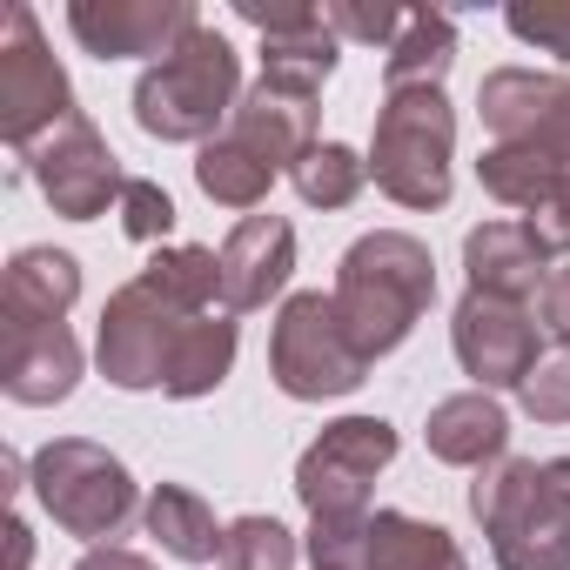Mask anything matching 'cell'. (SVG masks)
Instances as JSON below:
<instances>
[{
    "instance_id": "obj_38",
    "label": "cell",
    "mask_w": 570,
    "mask_h": 570,
    "mask_svg": "<svg viewBox=\"0 0 570 570\" xmlns=\"http://www.w3.org/2000/svg\"><path fill=\"white\" fill-rule=\"evenodd\" d=\"M75 570H155V563L141 550H128V543H95V550H81Z\"/></svg>"
},
{
    "instance_id": "obj_23",
    "label": "cell",
    "mask_w": 570,
    "mask_h": 570,
    "mask_svg": "<svg viewBox=\"0 0 570 570\" xmlns=\"http://www.w3.org/2000/svg\"><path fill=\"white\" fill-rule=\"evenodd\" d=\"M235 316L228 309H208V316H195L188 323V336H181V350H175V370H168V390L161 396H175V403H195V396H215L222 383H228V370H235Z\"/></svg>"
},
{
    "instance_id": "obj_6",
    "label": "cell",
    "mask_w": 570,
    "mask_h": 570,
    "mask_svg": "<svg viewBox=\"0 0 570 570\" xmlns=\"http://www.w3.org/2000/svg\"><path fill=\"white\" fill-rule=\"evenodd\" d=\"M268 383L289 403H330L370 383V356L350 343L336 296L323 289H296L282 296L275 330H268Z\"/></svg>"
},
{
    "instance_id": "obj_10",
    "label": "cell",
    "mask_w": 570,
    "mask_h": 570,
    "mask_svg": "<svg viewBox=\"0 0 570 570\" xmlns=\"http://www.w3.org/2000/svg\"><path fill=\"white\" fill-rule=\"evenodd\" d=\"M21 168L61 222H95V215H108V202L121 208V188H128L121 155L108 148V135L88 115H68L55 135H41L21 155Z\"/></svg>"
},
{
    "instance_id": "obj_8",
    "label": "cell",
    "mask_w": 570,
    "mask_h": 570,
    "mask_svg": "<svg viewBox=\"0 0 570 570\" xmlns=\"http://www.w3.org/2000/svg\"><path fill=\"white\" fill-rule=\"evenodd\" d=\"M188 309L161 303L148 282H121L101 309V336H95V363L115 390L141 396V390H168V370H175V350L188 336Z\"/></svg>"
},
{
    "instance_id": "obj_15",
    "label": "cell",
    "mask_w": 570,
    "mask_h": 570,
    "mask_svg": "<svg viewBox=\"0 0 570 570\" xmlns=\"http://www.w3.org/2000/svg\"><path fill=\"white\" fill-rule=\"evenodd\" d=\"M463 275L476 296H497V303H537L543 282H550V248L537 242L530 222H483L463 235Z\"/></svg>"
},
{
    "instance_id": "obj_39",
    "label": "cell",
    "mask_w": 570,
    "mask_h": 570,
    "mask_svg": "<svg viewBox=\"0 0 570 570\" xmlns=\"http://www.w3.org/2000/svg\"><path fill=\"white\" fill-rule=\"evenodd\" d=\"M35 563V530H28V517L14 510L8 517V563H0V570H28Z\"/></svg>"
},
{
    "instance_id": "obj_11",
    "label": "cell",
    "mask_w": 570,
    "mask_h": 570,
    "mask_svg": "<svg viewBox=\"0 0 570 570\" xmlns=\"http://www.w3.org/2000/svg\"><path fill=\"white\" fill-rule=\"evenodd\" d=\"M450 350H456L463 376L497 396V390H523V383L537 376V363H543V330H537V309L463 289V303H456V316H450Z\"/></svg>"
},
{
    "instance_id": "obj_26",
    "label": "cell",
    "mask_w": 570,
    "mask_h": 570,
    "mask_svg": "<svg viewBox=\"0 0 570 570\" xmlns=\"http://www.w3.org/2000/svg\"><path fill=\"white\" fill-rule=\"evenodd\" d=\"M195 188H202L208 202H222V208L255 215V208L268 202V188H275V168H268L255 148H242L235 135H215V141L195 155Z\"/></svg>"
},
{
    "instance_id": "obj_31",
    "label": "cell",
    "mask_w": 570,
    "mask_h": 570,
    "mask_svg": "<svg viewBox=\"0 0 570 570\" xmlns=\"http://www.w3.org/2000/svg\"><path fill=\"white\" fill-rule=\"evenodd\" d=\"M503 28L523 48H543V55L570 61V0H517V8H503Z\"/></svg>"
},
{
    "instance_id": "obj_27",
    "label": "cell",
    "mask_w": 570,
    "mask_h": 570,
    "mask_svg": "<svg viewBox=\"0 0 570 570\" xmlns=\"http://www.w3.org/2000/svg\"><path fill=\"white\" fill-rule=\"evenodd\" d=\"M563 175H570V168H557L550 155H537V148H523V141H490L483 161H476L483 195H497L503 208H523V215H537Z\"/></svg>"
},
{
    "instance_id": "obj_35",
    "label": "cell",
    "mask_w": 570,
    "mask_h": 570,
    "mask_svg": "<svg viewBox=\"0 0 570 570\" xmlns=\"http://www.w3.org/2000/svg\"><path fill=\"white\" fill-rule=\"evenodd\" d=\"M537 330L570 356V262L550 268V282H543V296H537Z\"/></svg>"
},
{
    "instance_id": "obj_21",
    "label": "cell",
    "mask_w": 570,
    "mask_h": 570,
    "mask_svg": "<svg viewBox=\"0 0 570 570\" xmlns=\"http://www.w3.org/2000/svg\"><path fill=\"white\" fill-rule=\"evenodd\" d=\"M370 570H470V557L443 523H423L410 510H376L370 517Z\"/></svg>"
},
{
    "instance_id": "obj_24",
    "label": "cell",
    "mask_w": 570,
    "mask_h": 570,
    "mask_svg": "<svg viewBox=\"0 0 570 570\" xmlns=\"http://www.w3.org/2000/svg\"><path fill=\"white\" fill-rule=\"evenodd\" d=\"M141 282H148L161 303H175V309H188V316H208V309L222 303V248L168 242V248H155V255H148Z\"/></svg>"
},
{
    "instance_id": "obj_2",
    "label": "cell",
    "mask_w": 570,
    "mask_h": 570,
    "mask_svg": "<svg viewBox=\"0 0 570 570\" xmlns=\"http://www.w3.org/2000/svg\"><path fill=\"white\" fill-rule=\"evenodd\" d=\"M235 108H242V55L208 21L188 28L135 81V128L148 141H195V148H208L215 135H228Z\"/></svg>"
},
{
    "instance_id": "obj_13",
    "label": "cell",
    "mask_w": 570,
    "mask_h": 570,
    "mask_svg": "<svg viewBox=\"0 0 570 570\" xmlns=\"http://www.w3.org/2000/svg\"><path fill=\"white\" fill-rule=\"evenodd\" d=\"M81 383V343L68 323H21L0 316V390L28 410L68 403Z\"/></svg>"
},
{
    "instance_id": "obj_29",
    "label": "cell",
    "mask_w": 570,
    "mask_h": 570,
    "mask_svg": "<svg viewBox=\"0 0 570 570\" xmlns=\"http://www.w3.org/2000/svg\"><path fill=\"white\" fill-rule=\"evenodd\" d=\"M296 530L282 517H235L222 530V570H296Z\"/></svg>"
},
{
    "instance_id": "obj_30",
    "label": "cell",
    "mask_w": 570,
    "mask_h": 570,
    "mask_svg": "<svg viewBox=\"0 0 570 570\" xmlns=\"http://www.w3.org/2000/svg\"><path fill=\"white\" fill-rule=\"evenodd\" d=\"M303 550H309L316 570H370V510H356V517H309Z\"/></svg>"
},
{
    "instance_id": "obj_25",
    "label": "cell",
    "mask_w": 570,
    "mask_h": 570,
    "mask_svg": "<svg viewBox=\"0 0 570 570\" xmlns=\"http://www.w3.org/2000/svg\"><path fill=\"white\" fill-rule=\"evenodd\" d=\"M336 61H343V41H336V28L323 14L309 28H296V35H268L262 41V81L289 88V95H323Z\"/></svg>"
},
{
    "instance_id": "obj_3",
    "label": "cell",
    "mask_w": 570,
    "mask_h": 570,
    "mask_svg": "<svg viewBox=\"0 0 570 570\" xmlns=\"http://www.w3.org/2000/svg\"><path fill=\"white\" fill-rule=\"evenodd\" d=\"M470 517L483 523L497 570H570V490L550 463L497 456L470 483Z\"/></svg>"
},
{
    "instance_id": "obj_12",
    "label": "cell",
    "mask_w": 570,
    "mask_h": 570,
    "mask_svg": "<svg viewBox=\"0 0 570 570\" xmlns=\"http://www.w3.org/2000/svg\"><path fill=\"white\" fill-rule=\"evenodd\" d=\"M188 28H202L188 0H75L68 8V35L95 61H135V55L161 61Z\"/></svg>"
},
{
    "instance_id": "obj_34",
    "label": "cell",
    "mask_w": 570,
    "mask_h": 570,
    "mask_svg": "<svg viewBox=\"0 0 570 570\" xmlns=\"http://www.w3.org/2000/svg\"><path fill=\"white\" fill-rule=\"evenodd\" d=\"M517 396H523V410H530L537 423H570V356L537 363V376H530Z\"/></svg>"
},
{
    "instance_id": "obj_7",
    "label": "cell",
    "mask_w": 570,
    "mask_h": 570,
    "mask_svg": "<svg viewBox=\"0 0 570 570\" xmlns=\"http://www.w3.org/2000/svg\"><path fill=\"white\" fill-rule=\"evenodd\" d=\"M68 115H81V108H75V81H68L61 55L48 48L35 8H8V21H0V141L28 155Z\"/></svg>"
},
{
    "instance_id": "obj_28",
    "label": "cell",
    "mask_w": 570,
    "mask_h": 570,
    "mask_svg": "<svg viewBox=\"0 0 570 570\" xmlns=\"http://www.w3.org/2000/svg\"><path fill=\"white\" fill-rule=\"evenodd\" d=\"M289 181H296V195H303L309 208H350V202L363 195V181H370V155H356L350 141H316V148L289 168Z\"/></svg>"
},
{
    "instance_id": "obj_32",
    "label": "cell",
    "mask_w": 570,
    "mask_h": 570,
    "mask_svg": "<svg viewBox=\"0 0 570 570\" xmlns=\"http://www.w3.org/2000/svg\"><path fill=\"white\" fill-rule=\"evenodd\" d=\"M168 228H175V202H168V188L148 181V175H128V188H121V235H128V242H155V248H168Z\"/></svg>"
},
{
    "instance_id": "obj_37",
    "label": "cell",
    "mask_w": 570,
    "mask_h": 570,
    "mask_svg": "<svg viewBox=\"0 0 570 570\" xmlns=\"http://www.w3.org/2000/svg\"><path fill=\"white\" fill-rule=\"evenodd\" d=\"M523 148H537V155H550L557 168H570V95H563V108H557V115H550Z\"/></svg>"
},
{
    "instance_id": "obj_9",
    "label": "cell",
    "mask_w": 570,
    "mask_h": 570,
    "mask_svg": "<svg viewBox=\"0 0 570 570\" xmlns=\"http://www.w3.org/2000/svg\"><path fill=\"white\" fill-rule=\"evenodd\" d=\"M396 463V423L383 416H336L296 463V497L309 517H356L370 510L376 476Z\"/></svg>"
},
{
    "instance_id": "obj_5",
    "label": "cell",
    "mask_w": 570,
    "mask_h": 570,
    "mask_svg": "<svg viewBox=\"0 0 570 570\" xmlns=\"http://www.w3.org/2000/svg\"><path fill=\"white\" fill-rule=\"evenodd\" d=\"M28 490H35L41 510H48L68 537H81L88 550L108 543V537H121V530L135 523V510L148 503L141 483L128 476V463H121L115 450L88 443V436H55V443H41L35 463H28Z\"/></svg>"
},
{
    "instance_id": "obj_1",
    "label": "cell",
    "mask_w": 570,
    "mask_h": 570,
    "mask_svg": "<svg viewBox=\"0 0 570 570\" xmlns=\"http://www.w3.org/2000/svg\"><path fill=\"white\" fill-rule=\"evenodd\" d=\"M336 316L350 330V343L376 363L390 350L410 343V330L430 316L436 303V255L430 242L403 235V228H370L343 248L336 262Z\"/></svg>"
},
{
    "instance_id": "obj_4",
    "label": "cell",
    "mask_w": 570,
    "mask_h": 570,
    "mask_svg": "<svg viewBox=\"0 0 570 570\" xmlns=\"http://www.w3.org/2000/svg\"><path fill=\"white\" fill-rule=\"evenodd\" d=\"M456 161V108L443 88H390L376 108L370 141V181L396 208H450Z\"/></svg>"
},
{
    "instance_id": "obj_36",
    "label": "cell",
    "mask_w": 570,
    "mask_h": 570,
    "mask_svg": "<svg viewBox=\"0 0 570 570\" xmlns=\"http://www.w3.org/2000/svg\"><path fill=\"white\" fill-rule=\"evenodd\" d=\"M523 222L537 228V242H543L550 255H563V248H570V175H563V181L550 188V202H543L537 215H523Z\"/></svg>"
},
{
    "instance_id": "obj_14",
    "label": "cell",
    "mask_w": 570,
    "mask_h": 570,
    "mask_svg": "<svg viewBox=\"0 0 570 570\" xmlns=\"http://www.w3.org/2000/svg\"><path fill=\"white\" fill-rule=\"evenodd\" d=\"M296 275V228L282 222L275 208L262 215H242L222 242V309L228 316H248V309H268Z\"/></svg>"
},
{
    "instance_id": "obj_19",
    "label": "cell",
    "mask_w": 570,
    "mask_h": 570,
    "mask_svg": "<svg viewBox=\"0 0 570 570\" xmlns=\"http://www.w3.org/2000/svg\"><path fill=\"white\" fill-rule=\"evenodd\" d=\"M570 81L563 75H543V68H490L476 81V115L497 141H530L557 108H563Z\"/></svg>"
},
{
    "instance_id": "obj_17",
    "label": "cell",
    "mask_w": 570,
    "mask_h": 570,
    "mask_svg": "<svg viewBox=\"0 0 570 570\" xmlns=\"http://www.w3.org/2000/svg\"><path fill=\"white\" fill-rule=\"evenodd\" d=\"M423 443L450 470H490L497 456H510V416H503V403L490 390H456V396H443L430 410Z\"/></svg>"
},
{
    "instance_id": "obj_18",
    "label": "cell",
    "mask_w": 570,
    "mask_h": 570,
    "mask_svg": "<svg viewBox=\"0 0 570 570\" xmlns=\"http://www.w3.org/2000/svg\"><path fill=\"white\" fill-rule=\"evenodd\" d=\"M81 303V262L68 248H14L8 282H0V316H21V323H68V309Z\"/></svg>"
},
{
    "instance_id": "obj_33",
    "label": "cell",
    "mask_w": 570,
    "mask_h": 570,
    "mask_svg": "<svg viewBox=\"0 0 570 570\" xmlns=\"http://www.w3.org/2000/svg\"><path fill=\"white\" fill-rule=\"evenodd\" d=\"M403 14H410V8H363V0H330V8H323V21L336 28V41L383 48V55H390V41L403 35Z\"/></svg>"
},
{
    "instance_id": "obj_20",
    "label": "cell",
    "mask_w": 570,
    "mask_h": 570,
    "mask_svg": "<svg viewBox=\"0 0 570 570\" xmlns=\"http://www.w3.org/2000/svg\"><path fill=\"white\" fill-rule=\"evenodd\" d=\"M141 523H148V537H155L175 563H222V530H228V523H215V510H208L202 490H188V483H155L148 503H141Z\"/></svg>"
},
{
    "instance_id": "obj_22",
    "label": "cell",
    "mask_w": 570,
    "mask_h": 570,
    "mask_svg": "<svg viewBox=\"0 0 570 570\" xmlns=\"http://www.w3.org/2000/svg\"><path fill=\"white\" fill-rule=\"evenodd\" d=\"M450 68H456V21L436 8H410L403 35L383 55V88H443Z\"/></svg>"
},
{
    "instance_id": "obj_16",
    "label": "cell",
    "mask_w": 570,
    "mask_h": 570,
    "mask_svg": "<svg viewBox=\"0 0 570 570\" xmlns=\"http://www.w3.org/2000/svg\"><path fill=\"white\" fill-rule=\"evenodd\" d=\"M316 128H323L316 95H289V88H275V81H255V88L242 95L235 121H228V135H235L242 148H255L275 175L296 168V161L316 148Z\"/></svg>"
}]
</instances>
